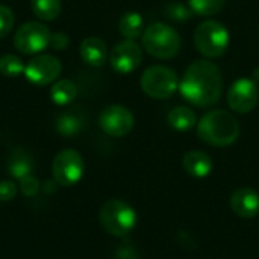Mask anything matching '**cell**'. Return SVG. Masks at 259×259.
Wrapping results in <instances>:
<instances>
[{
    "instance_id": "44dd1931",
    "label": "cell",
    "mask_w": 259,
    "mask_h": 259,
    "mask_svg": "<svg viewBox=\"0 0 259 259\" xmlns=\"http://www.w3.org/2000/svg\"><path fill=\"white\" fill-rule=\"evenodd\" d=\"M24 68H26V64L21 61L20 56L11 55V53L0 56V74L6 77H18L24 74Z\"/></svg>"
},
{
    "instance_id": "ffe728a7",
    "label": "cell",
    "mask_w": 259,
    "mask_h": 259,
    "mask_svg": "<svg viewBox=\"0 0 259 259\" xmlns=\"http://www.w3.org/2000/svg\"><path fill=\"white\" fill-rule=\"evenodd\" d=\"M33 14L42 21H52L61 14V0H32Z\"/></svg>"
},
{
    "instance_id": "4fadbf2b",
    "label": "cell",
    "mask_w": 259,
    "mask_h": 259,
    "mask_svg": "<svg viewBox=\"0 0 259 259\" xmlns=\"http://www.w3.org/2000/svg\"><path fill=\"white\" fill-rule=\"evenodd\" d=\"M231 208L243 219L256 217L259 214V193L247 187L235 190L231 196Z\"/></svg>"
},
{
    "instance_id": "3957f363",
    "label": "cell",
    "mask_w": 259,
    "mask_h": 259,
    "mask_svg": "<svg viewBox=\"0 0 259 259\" xmlns=\"http://www.w3.org/2000/svg\"><path fill=\"white\" fill-rule=\"evenodd\" d=\"M143 47L147 53L159 59H170L181 49L179 33L168 24L153 23L141 35Z\"/></svg>"
},
{
    "instance_id": "52a82bcc",
    "label": "cell",
    "mask_w": 259,
    "mask_h": 259,
    "mask_svg": "<svg viewBox=\"0 0 259 259\" xmlns=\"http://www.w3.org/2000/svg\"><path fill=\"white\" fill-rule=\"evenodd\" d=\"M85 171V162L82 155L74 149L61 150L52 165L53 179L61 187H71L77 184Z\"/></svg>"
},
{
    "instance_id": "5bb4252c",
    "label": "cell",
    "mask_w": 259,
    "mask_h": 259,
    "mask_svg": "<svg viewBox=\"0 0 259 259\" xmlns=\"http://www.w3.org/2000/svg\"><path fill=\"white\" fill-rule=\"evenodd\" d=\"M80 58L91 67H102L108 59V47L97 36H88L80 44Z\"/></svg>"
},
{
    "instance_id": "d6986e66",
    "label": "cell",
    "mask_w": 259,
    "mask_h": 259,
    "mask_svg": "<svg viewBox=\"0 0 259 259\" xmlns=\"http://www.w3.org/2000/svg\"><path fill=\"white\" fill-rule=\"evenodd\" d=\"M83 118L76 112H65L56 118L55 127L62 137H74L83 127Z\"/></svg>"
},
{
    "instance_id": "e0dca14e",
    "label": "cell",
    "mask_w": 259,
    "mask_h": 259,
    "mask_svg": "<svg viewBox=\"0 0 259 259\" xmlns=\"http://www.w3.org/2000/svg\"><path fill=\"white\" fill-rule=\"evenodd\" d=\"M168 123L175 131L185 132V131H190L196 126L197 117H196L193 109H190L187 106H178V108L170 111Z\"/></svg>"
},
{
    "instance_id": "8992f818",
    "label": "cell",
    "mask_w": 259,
    "mask_h": 259,
    "mask_svg": "<svg viewBox=\"0 0 259 259\" xmlns=\"http://www.w3.org/2000/svg\"><path fill=\"white\" fill-rule=\"evenodd\" d=\"M178 87L176 73L165 65H152L141 76V88L152 99H168Z\"/></svg>"
},
{
    "instance_id": "7402d4cb",
    "label": "cell",
    "mask_w": 259,
    "mask_h": 259,
    "mask_svg": "<svg viewBox=\"0 0 259 259\" xmlns=\"http://www.w3.org/2000/svg\"><path fill=\"white\" fill-rule=\"evenodd\" d=\"M8 171L15 179H23L32 171V159L24 153H14L8 164Z\"/></svg>"
},
{
    "instance_id": "277c9868",
    "label": "cell",
    "mask_w": 259,
    "mask_h": 259,
    "mask_svg": "<svg viewBox=\"0 0 259 259\" xmlns=\"http://www.w3.org/2000/svg\"><path fill=\"white\" fill-rule=\"evenodd\" d=\"M99 222L108 234L126 237L137 225V212L124 200L111 199L102 206Z\"/></svg>"
},
{
    "instance_id": "ba28073f",
    "label": "cell",
    "mask_w": 259,
    "mask_h": 259,
    "mask_svg": "<svg viewBox=\"0 0 259 259\" xmlns=\"http://www.w3.org/2000/svg\"><path fill=\"white\" fill-rule=\"evenodd\" d=\"M50 30L39 21L21 24L14 35V46L23 55H38L50 44Z\"/></svg>"
},
{
    "instance_id": "7a4b0ae2",
    "label": "cell",
    "mask_w": 259,
    "mask_h": 259,
    "mask_svg": "<svg viewBox=\"0 0 259 259\" xmlns=\"http://www.w3.org/2000/svg\"><path fill=\"white\" fill-rule=\"evenodd\" d=\"M197 135L202 141L211 146L226 147L237 141L240 135V124L231 112L215 109L200 118Z\"/></svg>"
},
{
    "instance_id": "5b68a950",
    "label": "cell",
    "mask_w": 259,
    "mask_h": 259,
    "mask_svg": "<svg viewBox=\"0 0 259 259\" xmlns=\"http://www.w3.org/2000/svg\"><path fill=\"white\" fill-rule=\"evenodd\" d=\"M194 44L202 55L208 58H219L229 46V32L222 23L206 20L196 27Z\"/></svg>"
},
{
    "instance_id": "2e32d148",
    "label": "cell",
    "mask_w": 259,
    "mask_h": 259,
    "mask_svg": "<svg viewBox=\"0 0 259 259\" xmlns=\"http://www.w3.org/2000/svg\"><path fill=\"white\" fill-rule=\"evenodd\" d=\"M76 96H77V88L71 80H67V79L56 80L50 87V99L58 106L70 105L76 99Z\"/></svg>"
},
{
    "instance_id": "9c48e42d",
    "label": "cell",
    "mask_w": 259,
    "mask_h": 259,
    "mask_svg": "<svg viewBox=\"0 0 259 259\" xmlns=\"http://www.w3.org/2000/svg\"><path fill=\"white\" fill-rule=\"evenodd\" d=\"M61 70H62V65L56 56L42 53V55L32 58L26 64L24 76L32 85L46 87V85L56 82V79L61 74Z\"/></svg>"
},
{
    "instance_id": "603a6c76",
    "label": "cell",
    "mask_w": 259,
    "mask_h": 259,
    "mask_svg": "<svg viewBox=\"0 0 259 259\" xmlns=\"http://www.w3.org/2000/svg\"><path fill=\"white\" fill-rule=\"evenodd\" d=\"M188 6L197 15L209 17L223 9L225 0H188Z\"/></svg>"
},
{
    "instance_id": "484cf974",
    "label": "cell",
    "mask_w": 259,
    "mask_h": 259,
    "mask_svg": "<svg viewBox=\"0 0 259 259\" xmlns=\"http://www.w3.org/2000/svg\"><path fill=\"white\" fill-rule=\"evenodd\" d=\"M20 188H21L23 194H26V196H35L39 191V181L35 176L27 175L23 179H20Z\"/></svg>"
},
{
    "instance_id": "30bf717a",
    "label": "cell",
    "mask_w": 259,
    "mask_h": 259,
    "mask_svg": "<svg viewBox=\"0 0 259 259\" xmlns=\"http://www.w3.org/2000/svg\"><path fill=\"white\" fill-rule=\"evenodd\" d=\"M259 102L258 83L243 77L235 80L228 91V105L237 114H247L255 109Z\"/></svg>"
},
{
    "instance_id": "8fae6325",
    "label": "cell",
    "mask_w": 259,
    "mask_h": 259,
    "mask_svg": "<svg viewBox=\"0 0 259 259\" xmlns=\"http://www.w3.org/2000/svg\"><path fill=\"white\" fill-rule=\"evenodd\" d=\"M99 126L109 137H124L134 127V115L123 105H109L100 112Z\"/></svg>"
},
{
    "instance_id": "cb8c5ba5",
    "label": "cell",
    "mask_w": 259,
    "mask_h": 259,
    "mask_svg": "<svg viewBox=\"0 0 259 259\" xmlns=\"http://www.w3.org/2000/svg\"><path fill=\"white\" fill-rule=\"evenodd\" d=\"M193 14L194 12L191 11L190 6H185V5L178 3V2L168 3L165 6V15L168 18L175 20V21H187V20H190L193 17Z\"/></svg>"
},
{
    "instance_id": "6da1fadb",
    "label": "cell",
    "mask_w": 259,
    "mask_h": 259,
    "mask_svg": "<svg viewBox=\"0 0 259 259\" xmlns=\"http://www.w3.org/2000/svg\"><path fill=\"white\" fill-rule=\"evenodd\" d=\"M182 97L196 106H211L220 100L223 79L219 67L208 61L199 59L188 65L179 83Z\"/></svg>"
},
{
    "instance_id": "4316f807",
    "label": "cell",
    "mask_w": 259,
    "mask_h": 259,
    "mask_svg": "<svg viewBox=\"0 0 259 259\" xmlns=\"http://www.w3.org/2000/svg\"><path fill=\"white\" fill-rule=\"evenodd\" d=\"M17 194V185L12 181L0 182V202H9Z\"/></svg>"
},
{
    "instance_id": "9a60e30c",
    "label": "cell",
    "mask_w": 259,
    "mask_h": 259,
    "mask_svg": "<svg viewBox=\"0 0 259 259\" xmlns=\"http://www.w3.org/2000/svg\"><path fill=\"white\" fill-rule=\"evenodd\" d=\"M184 170L193 178H206L212 171V159L202 150H191L182 159Z\"/></svg>"
},
{
    "instance_id": "83f0119b",
    "label": "cell",
    "mask_w": 259,
    "mask_h": 259,
    "mask_svg": "<svg viewBox=\"0 0 259 259\" xmlns=\"http://www.w3.org/2000/svg\"><path fill=\"white\" fill-rule=\"evenodd\" d=\"M68 42H70V39H68L67 33H64V32H56V33H52V36H50V44H49V46H52L55 50H65L67 46H68Z\"/></svg>"
},
{
    "instance_id": "d4e9b609",
    "label": "cell",
    "mask_w": 259,
    "mask_h": 259,
    "mask_svg": "<svg viewBox=\"0 0 259 259\" xmlns=\"http://www.w3.org/2000/svg\"><path fill=\"white\" fill-rule=\"evenodd\" d=\"M14 12L11 8L5 6V5H0V39L8 36L14 27Z\"/></svg>"
},
{
    "instance_id": "ac0fdd59",
    "label": "cell",
    "mask_w": 259,
    "mask_h": 259,
    "mask_svg": "<svg viewBox=\"0 0 259 259\" xmlns=\"http://www.w3.org/2000/svg\"><path fill=\"white\" fill-rule=\"evenodd\" d=\"M118 29H120V33L126 38V39H137L138 36L143 35V29H144V21H143V17L135 12V11H131V12H126L121 20H120V24H118Z\"/></svg>"
},
{
    "instance_id": "7c38bea8",
    "label": "cell",
    "mask_w": 259,
    "mask_h": 259,
    "mask_svg": "<svg viewBox=\"0 0 259 259\" xmlns=\"http://www.w3.org/2000/svg\"><path fill=\"white\" fill-rule=\"evenodd\" d=\"M143 61V52L140 46L132 39H124L111 50L109 64L118 74L134 73Z\"/></svg>"
}]
</instances>
